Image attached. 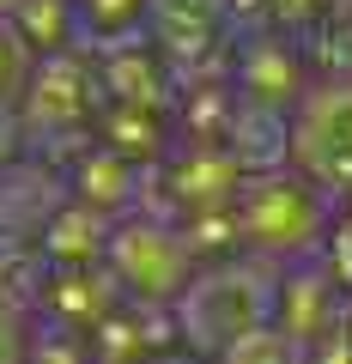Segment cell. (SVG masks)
<instances>
[{
    "label": "cell",
    "instance_id": "5b68a950",
    "mask_svg": "<svg viewBox=\"0 0 352 364\" xmlns=\"http://www.w3.org/2000/svg\"><path fill=\"white\" fill-rule=\"evenodd\" d=\"M18 6H25V0H0V18H13V13H18Z\"/></svg>",
    "mask_w": 352,
    "mask_h": 364
},
{
    "label": "cell",
    "instance_id": "7a4b0ae2",
    "mask_svg": "<svg viewBox=\"0 0 352 364\" xmlns=\"http://www.w3.org/2000/svg\"><path fill=\"white\" fill-rule=\"evenodd\" d=\"M292 152L310 182H352V85H322L304 97Z\"/></svg>",
    "mask_w": 352,
    "mask_h": 364
},
{
    "label": "cell",
    "instance_id": "277c9868",
    "mask_svg": "<svg viewBox=\"0 0 352 364\" xmlns=\"http://www.w3.org/2000/svg\"><path fill=\"white\" fill-rule=\"evenodd\" d=\"M31 67H37V49L25 43V31L13 18H0V104H18Z\"/></svg>",
    "mask_w": 352,
    "mask_h": 364
},
{
    "label": "cell",
    "instance_id": "3957f363",
    "mask_svg": "<svg viewBox=\"0 0 352 364\" xmlns=\"http://www.w3.org/2000/svg\"><path fill=\"white\" fill-rule=\"evenodd\" d=\"M322 231L316 200L304 195V182H255L243 200V237L261 249H298Z\"/></svg>",
    "mask_w": 352,
    "mask_h": 364
},
{
    "label": "cell",
    "instance_id": "6da1fadb",
    "mask_svg": "<svg viewBox=\"0 0 352 364\" xmlns=\"http://www.w3.org/2000/svg\"><path fill=\"white\" fill-rule=\"evenodd\" d=\"M110 255V273H116V286L134 291V298L146 304H170V298H183L188 279H195V255H188L183 231H170L164 219H128L110 231L104 243Z\"/></svg>",
    "mask_w": 352,
    "mask_h": 364
}]
</instances>
